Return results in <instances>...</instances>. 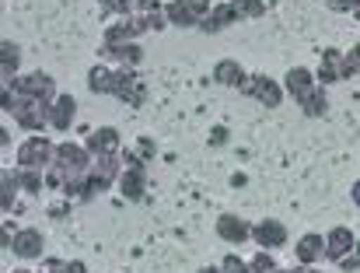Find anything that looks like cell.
Returning a JSON list of instances; mask_svg holds the SVG:
<instances>
[{
  "label": "cell",
  "instance_id": "31",
  "mask_svg": "<svg viewBox=\"0 0 360 273\" xmlns=\"http://www.w3.org/2000/svg\"><path fill=\"white\" fill-rule=\"evenodd\" d=\"M224 273H252V270H248V267H245L241 260H235V256H228V260H224Z\"/></svg>",
  "mask_w": 360,
  "mask_h": 273
},
{
  "label": "cell",
  "instance_id": "17",
  "mask_svg": "<svg viewBox=\"0 0 360 273\" xmlns=\"http://www.w3.org/2000/svg\"><path fill=\"white\" fill-rule=\"evenodd\" d=\"M287 88H290V95L301 102L304 95H311L315 88H311V70H304V67H294L290 74H287Z\"/></svg>",
  "mask_w": 360,
  "mask_h": 273
},
{
  "label": "cell",
  "instance_id": "14",
  "mask_svg": "<svg viewBox=\"0 0 360 273\" xmlns=\"http://www.w3.org/2000/svg\"><path fill=\"white\" fill-rule=\"evenodd\" d=\"M88 151H95V154H116L120 151V134L112 127L95 130V134L88 136Z\"/></svg>",
  "mask_w": 360,
  "mask_h": 273
},
{
  "label": "cell",
  "instance_id": "24",
  "mask_svg": "<svg viewBox=\"0 0 360 273\" xmlns=\"http://www.w3.org/2000/svg\"><path fill=\"white\" fill-rule=\"evenodd\" d=\"M0 53H4V77H11V74L18 70V46L4 42V46H0Z\"/></svg>",
  "mask_w": 360,
  "mask_h": 273
},
{
  "label": "cell",
  "instance_id": "39",
  "mask_svg": "<svg viewBox=\"0 0 360 273\" xmlns=\"http://www.w3.org/2000/svg\"><path fill=\"white\" fill-rule=\"evenodd\" d=\"M18 273H25V270H18Z\"/></svg>",
  "mask_w": 360,
  "mask_h": 273
},
{
  "label": "cell",
  "instance_id": "16",
  "mask_svg": "<svg viewBox=\"0 0 360 273\" xmlns=\"http://www.w3.org/2000/svg\"><path fill=\"white\" fill-rule=\"evenodd\" d=\"M217 235H221L224 242H245L252 231H248V224H245V221H238V217H231V214H228V217H221V221H217Z\"/></svg>",
  "mask_w": 360,
  "mask_h": 273
},
{
  "label": "cell",
  "instance_id": "25",
  "mask_svg": "<svg viewBox=\"0 0 360 273\" xmlns=\"http://www.w3.org/2000/svg\"><path fill=\"white\" fill-rule=\"evenodd\" d=\"M18 182H21L25 189H32V193H39V186H42V175H39L35 168H25V172L18 175Z\"/></svg>",
  "mask_w": 360,
  "mask_h": 273
},
{
  "label": "cell",
  "instance_id": "38",
  "mask_svg": "<svg viewBox=\"0 0 360 273\" xmlns=\"http://www.w3.org/2000/svg\"><path fill=\"white\" fill-rule=\"evenodd\" d=\"M357 18H360V7H357Z\"/></svg>",
  "mask_w": 360,
  "mask_h": 273
},
{
  "label": "cell",
  "instance_id": "22",
  "mask_svg": "<svg viewBox=\"0 0 360 273\" xmlns=\"http://www.w3.org/2000/svg\"><path fill=\"white\" fill-rule=\"evenodd\" d=\"M357 70H360V46L357 49H350L347 56L340 53V81H343V77H350V74H357Z\"/></svg>",
  "mask_w": 360,
  "mask_h": 273
},
{
  "label": "cell",
  "instance_id": "26",
  "mask_svg": "<svg viewBox=\"0 0 360 273\" xmlns=\"http://www.w3.org/2000/svg\"><path fill=\"white\" fill-rule=\"evenodd\" d=\"M14 186H18V179L11 172H4V210H11V203H14Z\"/></svg>",
  "mask_w": 360,
  "mask_h": 273
},
{
  "label": "cell",
  "instance_id": "32",
  "mask_svg": "<svg viewBox=\"0 0 360 273\" xmlns=\"http://www.w3.org/2000/svg\"><path fill=\"white\" fill-rule=\"evenodd\" d=\"M224 136H228L224 134V127H217V130H214V144H224Z\"/></svg>",
  "mask_w": 360,
  "mask_h": 273
},
{
  "label": "cell",
  "instance_id": "10",
  "mask_svg": "<svg viewBox=\"0 0 360 273\" xmlns=\"http://www.w3.org/2000/svg\"><path fill=\"white\" fill-rule=\"evenodd\" d=\"M11 249H14L21 260H39V256H42V235L32 231V228H28V231H18Z\"/></svg>",
  "mask_w": 360,
  "mask_h": 273
},
{
  "label": "cell",
  "instance_id": "3",
  "mask_svg": "<svg viewBox=\"0 0 360 273\" xmlns=\"http://www.w3.org/2000/svg\"><path fill=\"white\" fill-rule=\"evenodd\" d=\"M210 11V0H175L168 4V21L172 25H200Z\"/></svg>",
  "mask_w": 360,
  "mask_h": 273
},
{
  "label": "cell",
  "instance_id": "8",
  "mask_svg": "<svg viewBox=\"0 0 360 273\" xmlns=\"http://www.w3.org/2000/svg\"><path fill=\"white\" fill-rule=\"evenodd\" d=\"M14 91L18 95H25V99H49V91H53V81L46 77V74H32V77H21V81H14Z\"/></svg>",
  "mask_w": 360,
  "mask_h": 273
},
{
  "label": "cell",
  "instance_id": "28",
  "mask_svg": "<svg viewBox=\"0 0 360 273\" xmlns=\"http://www.w3.org/2000/svg\"><path fill=\"white\" fill-rule=\"evenodd\" d=\"M252 273H273V260L259 253V256H255V263H252Z\"/></svg>",
  "mask_w": 360,
  "mask_h": 273
},
{
  "label": "cell",
  "instance_id": "37",
  "mask_svg": "<svg viewBox=\"0 0 360 273\" xmlns=\"http://www.w3.org/2000/svg\"><path fill=\"white\" fill-rule=\"evenodd\" d=\"M273 273H276V270H273ZM290 273H301V270H290Z\"/></svg>",
  "mask_w": 360,
  "mask_h": 273
},
{
  "label": "cell",
  "instance_id": "34",
  "mask_svg": "<svg viewBox=\"0 0 360 273\" xmlns=\"http://www.w3.org/2000/svg\"><path fill=\"white\" fill-rule=\"evenodd\" d=\"M354 203L360 207V182H354Z\"/></svg>",
  "mask_w": 360,
  "mask_h": 273
},
{
  "label": "cell",
  "instance_id": "1",
  "mask_svg": "<svg viewBox=\"0 0 360 273\" xmlns=\"http://www.w3.org/2000/svg\"><path fill=\"white\" fill-rule=\"evenodd\" d=\"M84 168H88V154L77 144L56 147V175H60V182L67 179V186H74V179L84 175Z\"/></svg>",
  "mask_w": 360,
  "mask_h": 273
},
{
  "label": "cell",
  "instance_id": "36",
  "mask_svg": "<svg viewBox=\"0 0 360 273\" xmlns=\"http://www.w3.org/2000/svg\"><path fill=\"white\" fill-rule=\"evenodd\" d=\"M357 256H360V242H357Z\"/></svg>",
  "mask_w": 360,
  "mask_h": 273
},
{
  "label": "cell",
  "instance_id": "29",
  "mask_svg": "<svg viewBox=\"0 0 360 273\" xmlns=\"http://www.w3.org/2000/svg\"><path fill=\"white\" fill-rule=\"evenodd\" d=\"M329 4V11H357L360 0H326Z\"/></svg>",
  "mask_w": 360,
  "mask_h": 273
},
{
  "label": "cell",
  "instance_id": "19",
  "mask_svg": "<svg viewBox=\"0 0 360 273\" xmlns=\"http://www.w3.org/2000/svg\"><path fill=\"white\" fill-rule=\"evenodd\" d=\"M322 249H326V242H322L319 235H304V239L297 242V260H301V263H315Z\"/></svg>",
  "mask_w": 360,
  "mask_h": 273
},
{
  "label": "cell",
  "instance_id": "4",
  "mask_svg": "<svg viewBox=\"0 0 360 273\" xmlns=\"http://www.w3.org/2000/svg\"><path fill=\"white\" fill-rule=\"evenodd\" d=\"M116 154H105V161L98 165V172H91L81 186H77V193L81 196H95V193H102V189H109L112 186V179H116Z\"/></svg>",
  "mask_w": 360,
  "mask_h": 273
},
{
  "label": "cell",
  "instance_id": "9",
  "mask_svg": "<svg viewBox=\"0 0 360 273\" xmlns=\"http://www.w3.org/2000/svg\"><path fill=\"white\" fill-rule=\"evenodd\" d=\"M350 249H357V239H354L347 228H333V235L326 239V256L340 263V260H347Z\"/></svg>",
  "mask_w": 360,
  "mask_h": 273
},
{
  "label": "cell",
  "instance_id": "7",
  "mask_svg": "<svg viewBox=\"0 0 360 273\" xmlns=\"http://www.w3.org/2000/svg\"><path fill=\"white\" fill-rule=\"evenodd\" d=\"M252 235H255V242H259L262 249H280V246L287 242V228H283L280 221H262V224L252 228Z\"/></svg>",
  "mask_w": 360,
  "mask_h": 273
},
{
  "label": "cell",
  "instance_id": "21",
  "mask_svg": "<svg viewBox=\"0 0 360 273\" xmlns=\"http://www.w3.org/2000/svg\"><path fill=\"white\" fill-rule=\"evenodd\" d=\"M109 77H112V74H109L105 67H95V70L88 74V88L98 91V95H109Z\"/></svg>",
  "mask_w": 360,
  "mask_h": 273
},
{
  "label": "cell",
  "instance_id": "35",
  "mask_svg": "<svg viewBox=\"0 0 360 273\" xmlns=\"http://www.w3.org/2000/svg\"><path fill=\"white\" fill-rule=\"evenodd\" d=\"M200 273H221V270H210V267H207V270H200Z\"/></svg>",
  "mask_w": 360,
  "mask_h": 273
},
{
  "label": "cell",
  "instance_id": "18",
  "mask_svg": "<svg viewBox=\"0 0 360 273\" xmlns=\"http://www.w3.org/2000/svg\"><path fill=\"white\" fill-rule=\"evenodd\" d=\"M276 0H235L231 4V14H235V21L238 18H259L262 11H269Z\"/></svg>",
  "mask_w": 360,
  "mask_h": 273
},
{
  "label": "cell",
  "instance_id": "12",
  "mask_svg": "<svg viewBox=\"0 0 360 273\" xmlns=\"http://www.w3.org/2000/svg\"><path fill=\"white\" fill-rule=\"evenodd\" d=\"M214 81L217 84H228V88H245V70H241L235 60H221L217 67H214Z\"/></svg>",
  "mask_w": 360,
  "mask_h": 273
},
{
  "label": "cell",
  "instance_id": "30",
  "mask_svg": "<svg viewBox=\"0 0 360 273\" xmlns=\"http://www.w3.org/2000/svg\"><path fill=\"white\" fill-rule=\"evenodd\" d=\"M53 273H88V270H84V263L74 260V263H67V267H63V263H53Z\"/></svg>",
  "mask_w": 360,
  "mask_h": 273
},
{
  "label": "cell",
  "instance_id": "23",
  "mask_svg": "<svg viewBox=\"0 0 360 273\" xmlns=\"http://www.w3.org/2000/svg\"><path fill=\"white\" fill-rule=\"evenodd\" d=\"M301 109H304L308 116H322V113H326V99H322L319 91H311V95L301 99Z\"/></svg>",
  "mask_w": 360,
  "mask_h": 273
},
{
  "label": "cell",
  "instance_id": "15",
  "mask_svg": "<svg viewBox=\"0 0 360 273\" xmlns=\"http://www.w3.org/2000/svg\"><path fill=\"white\" fill-rule=\"evenodd\" d=\"M102 56H109V60H122V63H140L143 49H140V46H133V42H105V46H102Z\"/></svg>",
  "mask_w": 360,
  "mask_h": 273
},
{
  "label": "cell",
  "instance_id": "27",
  "mask_svg": "<svg viewBox=\"0 0 360 273\" xmlns=\"http://www.w3.org/2000/svg\"><path fill=\"white\" fill-rule=\"evenodd\" d=\"M133 4H136V0H102V7H105V11H120V14H126Z\"/></svg>",
  "mask_w": 360,
  "mask_h": 273
},
{
  "label": "cell",
  "instance_id": "20",
  "mask_svg": "<svg viewBox=\"0 0 360 273\" xmlns=\"http://www.w3.org/2000/svg\"><path fill=\"white\" fill-rule=\"evenodd\" d=\"M319 81H340V49H326V53H322Z\"/></svg>",
  "mask_w": 360,
  "mask_h": 273
},
{
  "label": "cell",
  "instance_id": "13",
  "mask_svg": "<svg viewBox=\"0 0 360 273\" xmlns=\"http://www.w3.org/2000/svg\"><path fill=\"white\" fill-rule=\"evenodd\" d=\"M74 109H77V102H74L70 95L56 99V102H53V109H49V123H53L56 130H67V127L74 123Z\"/></svg>",
  "mask_w": 360,
  "mask_h": 273
},
{
  "label": "cell",
  "instance_id": "5",
  "mask_svg": "<svg viewBox=\"0 0 360 273\" xmlns=\"http://www.w3.org/2000/svg\"><path fill=\"white\" fill-rule=\"evenodd\" d=\"M245 95L259 99L266 109H276V106H280V99H283V91L276 88V81H269L266 74H255V77H248V81H245Z\"/></svg>",
  "mask_w": 360,
  "mask_h": 273
},
{
  "label": "cell",
  "instance_id": "33",
  "mask_svg": "<svg viewBox=\"0 0 360 273\" xmlns=\"http://www.w3.org/2000/svg\"><path fill=\"white\" fill-rule=\"evenodd\" d=\"M154 4L158 0H136V7H143V11H154Z\"/></svg>",
  "mask_w": 360,
  "mask_h": 273
},
{
  "label": "cell",
  "instance_id": "11",
  "mask_svg": "<svg viewBox=\"0 0 360 273\" xmlns=\"http://www.w3.org/2000/svg\"><path fill=\"white\" fill-rule=\"evenodd\" d=\"M129 165H133V168H129V172H122V196H126V200H140V196H143V165H140V161H136V158H129Z\"/></svg>",
  "mask_w": 360,
  "mask_h": 273
},
{
  "label": "cell",
  "instance_id": "6",
  "mask_svg": "<svg viewBox=\"0 0 360 273\" xmlns=\"http://www.w3.org/2000/svg\"><path fill=\"white\" fill-rule=\"evenodd\" d=\"M49 154H53L49 140H46V136H32V140L21 144V151H18V165H21V168H39V165L49 161Z\"/></svg>",
  "mask_w": 360,
  "mask_h": 273
},
{
  "label": "cell",
  "instance_id": "2",
  "mask_svg": "<svg viewBox=\"0 0 360 273\" xmlns=\"http://www.w3.org/2000/svg\"><path fill=\"white\" fill-rule=\"evenodd\" d=\"M109 95H116L122 102H129V106H143V99H147V88H143V81H136L133 74H112L109 77Z\"/></svg>",
  "mask_w": 360,
  "mask_h": 273
}]
</instances>
